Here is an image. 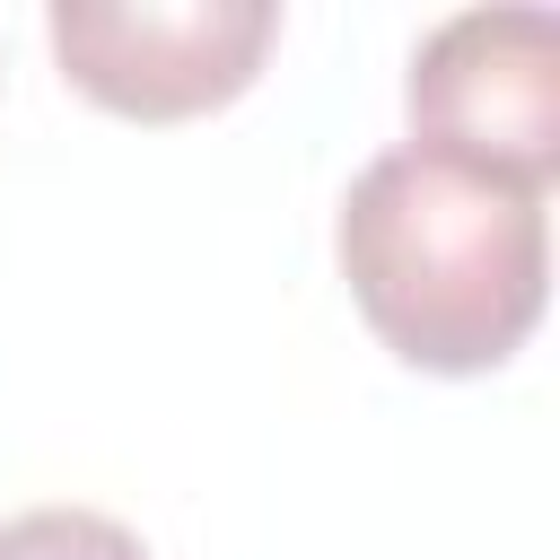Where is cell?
<instances>
[{"instance_id":"6da1fadb","label":"cell","mask_w":560,"mask_h":560,"mask_svg":"<svg viewBox=\"0 0 560 560\" xmlns=\"http://www.w3.org/2000/svg\"><path fill=\"white\" fill-rule=\"evenodd\" d=\"M332 254L368 332L429 376H481L516 359L551 298L542 192L420 140L350 175Z\"/></svg>"},{"instance_id":"7a4b0ae2","label":"cell","mask_w":560,"mask_h":560,"mask_svg":"<svg viewBox=\"0 0 560 560\" xmlns=\"http://www.w3.org/2000/svg\"><path fill=\"white\" fill-rule=\"evenodd\" d=\"M52 61L79 96L131 122L236 105L280 35L271 0H52Z\"/></svg>"},{"instance_id":"3957f363","label":"cell","mask_w":560,"mask_h":560,"mask_svg":"<svg viewBox=\"0 0 560 560\" xmlns=\"http://www.w3.org/2000/svg\"><path fill=\"white\" fill-rule=\"evenodd\" d=\"M411 140L551 192L560 175V18L551 9H455L420 35Z\"/></svg>"},{"instance_id":"277c9868","label":"cell","mask_w":560,"mask_h":560,"mask_svg":"<svg viewBox=\"0 0 560 560\" xmlns=\"http://www.w3.org/2000/svg\"><path fill=\"white\" fill-rule=\"evenodd\" d=\"M0 560H149V542L96 508H26L0 516Z\"/></svg>"}]
</instances>
